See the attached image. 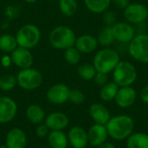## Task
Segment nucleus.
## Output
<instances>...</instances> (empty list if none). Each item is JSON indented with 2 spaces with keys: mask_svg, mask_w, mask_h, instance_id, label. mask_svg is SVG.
<instances>
[{
  "mask_svg": "<svg viewBox=\"0 0 148 148\" xmlns=\"http://www.w3.org/2000/svg\"><path fill=\"white\" fill-rule=\"evenodd\" d=\"M108 136L116 140L127 139L134 131V120L128 115L115 116L106 124Z\"/></svg>",
  "mask_w": 148,
  "mask_h": 148,
  "instance_id": "nucleus-1",
  "label": "nucleus"
},
{
  "mask_svg": "<svg viewBox=\"0 0 148 148\" xmlns=\"http://www.w3.org/2000/svg\"><path fill=\"white\" fill-rule=\"evenodd\" d=\"M76 36L74 30L66 25H59L55 27L49 35V42L50 45L59 50H65L75 46Z\"/></svg>",
  "mask_w": 148,
  "mask_h": 148,
  "instance_id": "nucleus-2",
  "label": "nucleus"
},
{
  "mask_svg": "<svg viewBox=\"0 0 148 148\" xmlns=\"http://www.w3.org/2000/svg\"><path fill=\"white\" fill-rule=\"evenodd\" d=\"M121 58L119 53L110 48H105L99 50L93 59V65L97 72L109 74L114 71Z\"/></svg>",
  "mask_w": 148,
  "mask_h": 148,
  "instance_id": "nucleus-3",
  "label": "nucleus"
},
{
  "mask_svg": "<svg viewBox=\"0 0 148 148\" xmlns=\"http://www.w3.org/2000/svg\"><path fill=\"white\" fill-rule=\"evenodd\" d=\"M135 66L128 61H120L113 71L114 82L119 87H129L137 79Z\"/></svg>",
  "mask_w": 148,
  "mask_h": 148,
  "instance_id": "nucleus-4",
  "label": "nucleus"
},
{
  "mask_svg": "<svg viewBox=\"0 0 148 148\" xmlns=\"http://www.w3.org/2000/svg\"><path fill=\"white\" fill-rule=\"evenodd\" d=\"M15 36L19 47L30 49L39 43L41 40V30L36 25L27 23L17 30Z\"/></svg>",
  "mask_w": 148,
  "mask_h": 148,
  "instance_id": "nucleus-5",
  "label": "nucleus"
},
{
  "mask_svg": "<svg viewBox=\"0 0 148 148\" xmlns=\"http://www.w3.org/2000/svg\"><path fill=\"white\" fill-rule=\"evenodd\" d=\"M17 85L24 90H34L38 88L42 83V73L33 68L21 69L16 75Z\"/></svg>",
  "mask_w": 148,
  "mask_h": 148,
  "instance_id": "nucleus-6",
  "label": "nucleus"
},
{
  "mask_svg": "<svg viewBox=\"0 0 148 148\" xmlns=\"http://www.w3.org/2000/svg\"><path fill=\"white\" fill-rule=\"evenodd\" d=\"M128 53L134 60L148 63V34L135 35L128 44Z\"/></svg>",
  "mask_w": 148,
  "mask_h": 148,
  "instance_id": "nucleus-7",
  "label": "nucleus"
},
{
  "mask_svg": "<svg viewBox=\"0 0 148 148\" xmlns=\"http://www.w3.org/2000/svg\"><path fill=\"white\" fill-rule=\"evenodd\" d=\"M124 18L131 24H140L148 17V8L142 3H129L123 10Z\"/></svg>",
  "mask_w": 148,
  "mask_h": 148,
  "instance_id": "nucleus-8",
  "label": "nucleus"
},
{
  "mask_svg": "<svg viewBox=\"0 0 148 148\" xmlns=\"http://www.w3.org/2000/svg\"><path fill=\"white\" fill-rule=\"evenodd\" d=\"M112 32L114 40L123 43H129L136 35L135 29L131 23L127 22L114 23L112 25Z\"/></svg>",
  "mask_w": 148,
  "mask_h": 148,
  "instance_id": "nucleus-9",
  "label": "nucleus"
},
{
  "mask_svg": "<svg viewBox=\"0 0 148 148\" xmlns=\"http://www.w3.org/2000/svg\"><path fill=\"white\" fill-rule=\"evenodd\" d=\"M69 88L62 83L52 85L47 91V100L54 105H62L69 101Z\"/></svg>",
  "mask_w": 148,
  "mask_h": 148,
  "instance_id": "nucleus-10",
  "label": "nucleus"
},
{
  "mask_svg": "<svg viewBox=\"0 0 148 148\" xmlns=\"http://www.w3.org/2000/svg\"><path fill=\"white\" fill-rule=\"evenodd\" d=\"M17 105L8 96H0V124L10 122L16 115Z\"/></svg>",
  "mask_w": 148,
  "mask_h": 148,
  "instance_id": "nucleus-11",
  "label": "nucleus"
},
{
  "mask_svg": "<svg viewBox=\"0 0 148 148\" xmlns=\"http://www.w3.org/2000/svg\"><path fill=\"white\" fill-rule=\"evenodd\" d=\"M10 56L12 63L21 69L31 68L34 62V57L30 49L19 46L10 53Z\"/></svg>",
  "mask_w": 148,
  "mask_h": 148,
  "instance_id": "nucleus-12",
  "label": "nucleus"
},
{
  "mask_svg": "<svg viewBox=\"0 0 148 148\" xmlns=\"http://www.w3.org/2000/svg\"><path fill=\"white\" fill-rule=\"evenodd\" d=\"M137 93L132 87H121L114 98L116 104L121 108H127L134 105L136 101Z\"/></svg>",
  "mask_w": 148,
  "mask_h": 148,
  "instance_id": "nucleus-13",
  "label": "nucleus"
},
{
  "mask_svg": "<svg viewBox=\"0 0 148 148\" xmlns=\"http://www.w3.org/2000/svg\"><path fill=\"white\" fill-rule=\"evenodd\" d=\"M5 145L8 148H24L27 145L26 134L19 127L10 129L6 135Z\"/></svg>",
  "mask_w": 148,
  "mask_h": 148,
  "instance_id": "nucleus-14",
  "label": "nucleus"
},
{
  "mask_svg": "<svg viewBox=\"0 0 148 148\" xmlns=\"http://www.w3.org/2000/svg\"><path fill=\"white\" fill-rule=\"evenodd\" d=\"M108 134L105 125L95 124L88 131V143L93 147H99L108 139Z\"/></svg>",
  "mask_w": 148,
  "mask_h": 148,
  "instance_id": "nucleus-15",
  "label": "nucleus"
},
{
  "mask_svg": "<svg viewBox=\"0 0 148 148\" xmlns=\"http://www.w3.org/2000/svg\"><path fill=\"white\" fill-rule=\"evenodd\" d=\"M68 116L62 112H54L45 118V125L50 131H62L69 125Z\"/></svg>",
  "mask_w": 148,
  "mask_h": 148,
  "instance_id": "nucleus-16",
  "label": "nucleus"
},
{
  "mask_svg": "<svg viewBox=\"0 0 148 148\" xmlns=\"http://www.w3.org/2000/svg\"><path fill=\"white\" fill-rule=\"evenodd\" d=\"M68 140L74 148H85L88 144V133L81 127H73L69 131Z\"/></svg>",
  "mask_w": 148,
  "mask_h": 148,
  "instance_id": "nucleus-17",
  "label": "nucleus"
},
{
  "mask_svg": "<svg viewBox=\"0 0 148 148\" xmlns=\"http://www.w3.org/2000/svg\"><path fill=\"white\" fill-rule=\"evenodd\" d=\"M99 43L97 38L89 34H84L78 37H76L75 47L82 53V54H90L94 52Z\"/></svg>",
  "mask_w": 148,
  "mask_h": 148,
  "instance_id": "nucleus-18",
  "label": "nucleus"
},
{
  "mask_svg": "<svg viewBox=\"0 0 148 148\" xmlns=\"http://www.w3.org/2000/svg\"><path fill=\"white\" fill-rule=\"evenodd\" d=\"M89 114L96 124L106 125L110 120V114L108 108L100 103L91 105L89 108Z\"/></svg>",
  "mask_w": 148,
  "mask_h": 148,
  "instance_id": "nucleus-19",
  "label": "nucleus"
},
{
  "mask_svg": "<svg viewBox=\"0 0 148 148\" xmlns=\"http://www.w3.org/2000/svg\"><path fill=\"white\" fill-rule=\"evenodd\" d=\"M48 141L51 148H67L68 136L62 131H51L48 135Z\"/></svg>",
  "mask_w": 148,
  "mask_h": 148,
  "instance_id": "nucleus-20",
  "label": "nucleus"
},
{
  "mask_svg": "<svg viewBox=\"0 0 148 148\" xmlns=\"http://www.w3.org/2000/svg\"><path fill=\"white\" fill-rule=\"evenodd\" d=\"M26 116L33 124H41L45 119V113L42 107L37 104H32L26 110Z\"/></svg>",
  "mask_w": 148,
  "mask_h": 148,
  "instance_id": "nucleus-21",
  "label": "nucleus"
},
{
  "mask_svg": "<svg viewBox=\"0 0 148 148\" xmlns=\"http://www.w3.org/2000/svg\"><path fill=\"white\" fill-rule=\"evenodd\" d=\"M127 148H148V135L144 133L132 134L127 140Z\"/></svg>",
  "mask_w": 148,
  "mask_h": 148,
  "instance_id": "nucleus-22",
  "label": "nucleus"
},
{
  "mask_svg": "<svg viewBox=\"0 0 148 148\" xmlns=\"http://www.w3.org/2000/svg\"><path fill=\"white\" fill-rule=\"evenodd\" d=\"M112 0H84L87 9L95 14L106 12Z\"/></svg>",
  "mask_w": 148,
  "mask_h": 148,
  "instance_id": "nucleus-23",
  "label": "nucleus"
},
{
  "mask_svg": "<svg viewBox=\"0 0 148 148\" xmlns=\"http://www.w3.org/2000/svg\"><path fill=\"white\" fill-rule=\"evenodd\" d=\"M18 47L16 36L10 34L0 36V50L4 53H11Z\"/></svg>",
  "mask_w": 148,
  "mask_h": 148,
  "instance_id": "nucleus-24",
  "label": "nucleus"
},
{
  "mask_svg": "<svg viewBox=\"0 0 148 148\" xmlns=\"http://www.w3.org/2000/svg\"><path fill=\"white\" fill-rule=\"evenodd\" d=\"M119 90V86L114 82H108L106 85L101 87L100 91V97L104 101H110L114 100Z\"/></svg>",
  "mask_w": 148,
  "mask_h": 148,
  "instance_id": "nucleus-25",
  "label": "nucleus"
},
{
  "mask_svg": "<svg viewBox=\"0 0 148 148\" xmlns=\"http://www.w3.org/2000/svg\"><path fill=\"white\" fill-rule=\"evenodd\" d=\"M96 38H97L98 43L101 44V46H104V47L110 46L114 41V37L112 32V26L106 25L105 27H103L99 32L98 36Z\"/></svg>",
  "mask_w": 148,
  "mask_h": 148,
  "instance_id": "nucleus-26",
  "label": "nucleus"
},
{
  "mask_svg": "<svg viewBox=\"0 0 148 148\" xmlns=\"http://www.w3.org/2000/svg\"><path fill=\"white\" fill-rule=\"evenodd\" d=\"M59 10L66 16H73L77 12L78 4L76 0H59Z\"/></svg>",
  "mask_w": 148,
  "mask_h": 148,
  "instance_id": "nucleus-27",
  "label": "nucleus"
},
{
  "mask_svg": "<svg viewBox=\"0 0 148 148\" xmlns=\"http://www.w3.org/2000/svg\"><path fill=\"white\" fill-rule=\"evenodd\" d=\"M78 75L84 81H90L93 80L97 73L95 66L91 63H84L79 66L77 69Z\"/></svg>",
  "mask_w": 148,
  "mask_h": 148,
  "instance_id": "nucleus-28",
  "label": "nucleus"
},
{
  "mask_svg": "<svg viewBox=\"0 0 148 148\" xmlns=\"http://www.w3.org/2000/svg\"><path fill=\"white\" fill-rule=\"evenodd\" d=\"M64 59L69 65H77L82 59V53L74 46L64 50Z\"/></svg>",
  "mask_w": 148,
  "mask_h": 148,
  "instance_id": "nucleus-29",
  "label": "nucleus"
},
{
  "mask_svg": "<svg viewBox=\"0 0 148 148\" xmlns=\"http://www.w3.org/2000/svg\"><path fill=\"white\" fill-rule=\"evenodd\" d=\"M16 85V77L12 75H4L0 77V89L3 91H10Z\"/></svg>",
  "mask_w": 148,
  "mask_h": 148,
  "instance_id": "nucleus-30",
  "label": "nucleus"
},
{
  "mask_svg": "<svg viewBox=\"0 0 148 148\" xmlns=\"http://www.w3.org/2000/svg\"><path fill=\"white\" fill-rule=\"evenodd\" d=\"M69 101L75 105L82 104L85 101V95L80 89L77 88L70 89L69 95Z\"/></svg>",
  "mask_w": 148,
  "mask_h": 148,
  "instance_id": "nucleus-31",
  "label": "nucleus"
},
{
  "mask_svg": "<svg viewBox=\"0 0 148 148\" xmlns=\"http://www.w3.org/2000/svg\"><path fill=\"white\" fill-rule=\"evenodd\" d=\"M94 81H95V84L97 86L103 87L104 85H106L108 83V74L97 72L95 76V78H94Z\"/></svg>",
  "mask_w": 148,
  "mask_h": 148,
  "instance_id": "nucleus-32",
  "label": "nucleus"
},
{
  "mask_svg": "<svg viewBox=\"0 0 148 148\" xmlns=\"http://www.w3.org/2000/svg\"><path fill=\"white\" fill-rule=\"evenodd\" d=\"M49 129L45 124H39L36 129V134L39 138H45L49 134Z\"/></svg>",
  "mask_w": 148,
  "mask_h": 148,
  "instance_id": "nucleus-33",
  "label": "nucleus"
},
{
  "mask_svg": "<svg viewBox=\"0 0 148 148\" xmlns=\"http://www.w3.org/2000/svg\"><path fill=\"white\" fill-rule=\"evenodd\" d=\"M0 63L3 68H9L12 64V59L10 55H4L0 58Z\"/></svg>",
  "mask_w": 148,
  "mask_h": 148,
  "instance_id": "nucleus-34",
  "label": "nucleus"
},
{
  "mask_svg": "<svg viewBox=\"0 0 148 148\" xmlns=\"http://www.w3.org/2000/svg\"><path fill=\"white\" fill-rule=\"evenodd\" d=\"M104 21L107 23V25L112 26L114 24V22H115V15L111 11L106 12L104 15Z\"/></svg>",
  "mask_w": 148,
  "mask_h": 148,
  "instance_id": "nucleus-35",
  "label": "nucleus"
},
{
  "mask_svg": "<svg viewBox=\"0 0 148 148\" xmlns=\"http://www.w3.org/2000/svg\"><path fill=\"white\" fill-rule=\"evenodd\" d=\"M112 2L120 9H125L130 3L129 0H112Z\"/></svg>",
  "mask_w": 148,
  "mask_h": 148,
  "instance_id": "nucleus-36",
  "label": "nucleus"
},
{
  "mask_svg": "<svg viewBox=\"0 0 148 148\" xmlns=\"http://www.w3.org/2000/svg\"><path fill=\"white\" fill-rule=\"evenodd\" d=\"M140 98L143 102L148 104V85L142 88L140 92Z\"/></svg>",
  "mask_w": 148,
  "mask_h": 148,
  "instance_id": "nucleus-37",
  "label": "nucleus"
},
{
  "mask_svg": "<svg viewBox=\"0 0 148 148\" xmlns=\"http://www.w3.org/2000/svg\"><path fill=\"white\" fill-rule=\"evenodd\" d=\"M98 148H115V147L109 142H104L103 144H101V146H99Z\"/></svg>",
  "mask_w": 148,
  "mask_h": 148,
  "instance_id": "nucleus-38",
  "label": "nucleus"
},
{
  "mask_svg": "<svg viewBox=\"0 0 148 148\" xmlns=\"http://www.w3.org/2000/svg\"><path fill=\"white\" fill-rule=\"evenodd\" d=\"M24 2H26L28 3H34L37 2V0H24Z\"/></svg>",
  "mask_w": 148,
  "mask_h": 148,
  "instance_id": "nucleus-39",
  "label": "nucleus"
},
{
  "mask_svg": "<svg viewBox=\"0 0 148 148\" xmlns=\"http://www.w3.org/2000/svg\"><path fill=\"white\" fill-rule=\"evenodd\" d=\"M0 148H8L6 147V145H0Z\"/></svg>",
  "mask_w": 148,
  "mask_h": 148,
  "instance_id": "nucleus-40",
  "label": "nucleus"
},
{
  "mask_svg": "<svg viewBox=\"0 0 148 148\" xmlns=\"http://www.w3.org/2000/svg\"><path fill=\"white\" fill-rule=\"evenodd\" d=\"M41 148H51L50 147H41Z\"/></svg>",
  "mask_w": 148,
  "mask_h": 148,
  "instance_id": "nucleus-41",
  "label": "nucleus"
},
{
  "mask_svg": "<svg viewBox=\"0 0 148 148\" xmlns=\"http://www.w3.org/2000/svg\"><path fill=\"white\" fill-rule=\"evenodd\" d=\"M52 1H55V0H52ZM58 1H59V0H58Z\"/></svg>",
  "mask_w": 148,
  "mask_h": 148,
  "instance_id": "nucleus-42",
  "label": "nucleus"
}]
</instances>
